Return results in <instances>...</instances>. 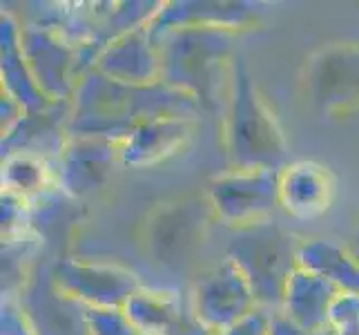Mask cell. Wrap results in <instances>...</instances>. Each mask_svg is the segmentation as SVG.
Listing matches in <instances>:
<instances>
[{
	"label": "cell",
	"instance_id": "25",
	"mask_svg": "<svg viewBox=\"0 0 359 335\" xmlns=\"http://www.w3.org/2000/svg\"><path fill=\"white\" fill-rule=\"evenodd\" d=\"M328 327L335 335H359V293H339L335 297Z\"/></svg>",
	"mask_w": 359,
	"mask_h": 335
},
{
	"label": "cell",
	"instance_id": "28",
	"mask_svg": "<svg viewBox=\"0 0 359 335\" xmlns=\"http://www.w3.org/2000/svg\"><path fill=\"white\" fill-rule=\"evenodd\" d=\"M25 114H27V110H25L16 98H11L9 94L0 92V117H3L0 128H3V134H7L11 128H14Z\"/></svg>",
	"mask_w": 359,
	"mask_h": 335
},
{
	"label": "cell",
	"instance_id": "20",
	"mask_svg": "<svg viewBox=\"0 0 359 335\" xmlns=\"http://www.w3.org/2000/svg\"><path fill=\"white\" fill-rule=\"evenodd\" d=\"M297 266L330 282L339 293H359V259L351 248L330 237L302 239Z\"/></svg>",
	"mask_w": 359,
	"mask_h": 335
},
{
	"label": "cell",
	"instance_id": "2",
	"mask_svg": "<svg viewBox=\"0 0 359 335\" xmlns=\"http://www.w3.org/2000/svg\"><path fill=\"white\" fill-rule=\"evenodd\" d=\"M241 32L226 27L172 29L156 39L161 83L199 101L203 112L219 110L221 92L230 90Z\"/></svg>",
	"mask_w": 359,
	"mask_h": 335
},
{
	"label": "cell",
	"instance_id": "14",
	"mask_svg": "<svg viewBox=\"0 0 359 335\" xmlns=\"http://www.w3.org/2000/svg\"><path fill=\"white\" fill-rule=\"evenodd\" d=\"M18 302L36 335H90L88 308L56 289L49 268L29 277Z\"/></svg>",
	"mask_w": 359,
	"mask_h": 335
},
{
	"label": "cell",
	"instance_id": "29",
	"mask_svg": "<svg viewBox=\"0 0 359 335\" xmlns=\"http://www.w3.org/2000/svg\"><path fill=\"white\" fill-rule=\"evenodd\" d=\"M270 335H313V333H308L304 327H299L281 311H275L270 320Z\"/></svg>",
	"mask_w": 359,
	"mask_h": 335
},
{
	"label": "cell",
	"instance_id": "5",
	"mask_svg": "<svg viewBox=\"0 0 359 335\" xmlns=\"http://www.w3.org/2000/svg\"><path fill=\"white\" fill-rule=\"evenodd\" d=\"M205 202L215 219L245 228L279 208V170H228L210 179Z\"/></svg>",
	"mask_w": 359,
	"mask_h": 335
},
{
	"label": "cell",
	"instance_id": "10",
	"mask_svg": "<svg viewBox=\"0 0 359 335\" xmlns=\"http://www.w3.org/2000/svg\"><path fill=\"white\" fill-rule=\"evenodd\" d=\"M190 304L196 317L215 335L257 308L250 284L228 257L199 277L190 293Z\"/></svg>",
	"mask_w": 359,
	"mask_h": 335
},
{
	"label": "cell",
	"instance_id": "7",
	"mask_svg": "<svg viewBox=\"0 0 359 335\" xmlns=\"http://www.w3.org/2000/svg\"><path fill=\"white\" fill-rule=\"evenodd\" d=\"M58 291L85 308H123L143 284L136 272L118 264L60 257L49 266Z\"/></svg>",
	"mask_w": 359,
	"mask_h": 335
},
{
	"label": "cell",
	"instance_id": "30",
	"mask_svg": "<svg viewBox=\"0 0 359 335\" xmlns=\"http://www.w3.org/2000/svg\"><path fill=\"white\" fill-rule=\"evenodd\" d=\"M315 335H335V333H332V329H330V327H326L324 331H319V333H315Z\"/></svg>",
	"mask_w": 359,
	"mask_h": 335
},
{
	"label": "cell",
	"instance_id": "6",
	"mask_svg": "<svg viewBox=\"0 0 359 335\" xmlns=\"http://www.w3.org/2000/svg\"><path fill=\"white\" fill-rule=\"evenodd\" d=\"M304 92L317 110L328 114L359 107V41L317 49L306 60Z\"/></svg>",
	"mask_w": 359,
	"mask_h": 335
},
{
	"label": "cell",
	"instance_id": "23",
	"mask_svg": "<svg viewBox=\"0 0 359 335\" xmlns=\"http://www.w3.org/2000/svg\"><path fill=\"white\" fill-rule=\"evenodd\" d=\"M0 221H3V242L16 239L32 232V204L27 199H22V197L3 192Z\"/></svg>",
	"mask_w": 359,
	"mask_h": 335
},
{
	"label": "cell",
	"instance_id": "4",
	"mask_svg": "<svg viewBox=\"0 0 359 335\" xmlns=\"http://www.w3.org/2000/svg\"><path fill=\"white\" fill-rule=\"evenodd\" d=\"M299 244L302 237L270 219L237 228L230 237L226 257L232 259L245 275L257 306L272 313L281 308L283 291L297 268Z\"/></svg>",
	"mask_w": 359,
	"mask_h": 335
},
{
	"label": "cell",
	"instance_id": "21",
	"mask_svg": "<svg viewBox=\"0 0 359 335\" xmlns=\"http://www.w3.org/2000/svg\"><path fill=\"white\" fill-rule=\"evenodd\" d=\"M185 304L188 300L177 291L141 287L126 302L123 311L145 335H163L172 327V322L179 317Z\"/></svg>",
	"mask_w": 359,
	"mask_h": 335
},
{
	"label": "cell",
	"instance_id": "18",
	"mask_svg": "<svg viewBox=\"0 0 359 335\" xmlns=\"http://www.w3.org/2000/svg\"><path fill=\"white\" fill-rule=\"evenodd\" d=\"M22 22L14 16V11L3 9L0 14V83L3 92L29 112H45L54 103L43 94L29 70L27 58L22 52Z\"/></svg>",
	"mask_w": 359,
	"mask_h": 335
},
{
	"label": "cell",
	"instance_id": "22",
	"mask_svg": "<svg viewBox=\"0 0 359 335\" xmlns=\"http://www.w3.org/2000/svg\"><path fill=\"white\" fill-rule=\"evenodd\" d=\"M0 181H3V192L22 197L27 202H34L36 197L56 188L52 164L32 155H14L3 159Z\"/></svg>",
	"mask_w": 359,
	"mask_h": 335
},
{
	"label": "cell",
	"instance_id": "16",
	"mask_svg": "<svg viewBox=\"0 0 359 335\" xmlns=\"http://www.w3.org/2000/svg\"><path fill=\"white\" fill-rule=\"evenodd\" d=\"M94 70L126 85L161 83V54L147 25L114 39L96 58Z\"/></svg>",
	"mask_w": 359,
	"mask_h": 335
},
{
	"label": "cell",
	"instance_id": "8",
	"mask_svg": "<svg viewBox=\"0 0 359 335\" xmlns=\"http://www.w3.org/2000/svg\"><path fill=\"white\" fill-rule=\"evenodd\" d=\"M22 52L43 94L52 103H69L83 81L81 47L43 25L22 22Z\"/></svg>",
	"mask_w": 359,
	"mask_h": 335
},
{
	"label": "cell",
	"instance_id": "24",
	"mask_svg": "<svg viewBox=\"0 0 359 335\" xmlns=\"http://www.w3.org/2000/svg\"><path fill=\"white\" fill-rule=\"evenodd\" d=\"M90 335H145L123 308H88Z\"/></svg>",
	"mask_w": 359,
	"mask_h": 335
},
{
	"label": "cell",
	"instance_id": "19",
	"mask_svg": "<svg viewBox=\"0 0 359 335\" xmlns=\"http://www.w3.org/2000/svg\"><path fill=\"white\" fill-rule=\"evenodd\" d=\"M337 295L339 291L330 282L297 266L283 291L279 311L315 335L328 327L330 306Z\"/></svg>",
	"mask_w": 359,
	"mask_h": 335
},
{
	"label": "cell",
	"instance_id": "9",
	"mask_svg": "<svg viewBox=\"0 0 359 335\" xmlns=\"http://www.w3.org/2000/svg\"><path fill=\"white\" fill-rule=\"evenodd\" d=\"M205 206L183 199L158 206L145 223V253L161 266H179L203 244L208 217Z\"/></svg>",
	"mask_w": 359,
	"mask_h": 335
},
{
	"label": "cell",
	"instance_id": "15",
	"mask_svg": "<svg viewBox=\"0 0 359 335\" xmlns=\"http://www.w3.org/2000/svg\"><path fill=\"white\" fill-rule=\"evenodd\" d=\"M199 128L192 117H158L143 121L126 139L118 141V161L126 168H152L172 159L190 145Z\"/></svg>",
	"mask_w": 359,
	"mask_h": 335
},
{
	"label": "cell",
	"instance_id": "3",
	"mask_svg": "<svg viewBox=\"0 0 359 335\" xmlns=\"http://www.w3.org/2000/svg\"><path fill=\"white\" fill-rule=\"evenodd\" d=\"M224 145L232 170H281L288 141L243 58L234 60L224 117Z\"/></svg>",
	"mask_w": 359,
	"mask_h": 335
},
{
	"label": "cell",
	"instance_id": "11",
	"mask_svg": "<svg viewBox=\"0 0 359 335\" xmlns=\"http://www.w3.org/2000/svg\"><path fill=\"white\" fill-rule=\"evenodd\" d=\"M118 161V141L105 136H69L52 164L54 183L67 199L81 202L98 192Z\"/></svg>",
	"mask_w": 359,
	"mask_h": 335
},
{
	"label": "cell",
	"instance_id": "1",
	"mask_svg": "<svg viewBox=\"0 0 359 335\" xmlns=\"http://www.w3.org/2000/svg\"><path fill=\"white\" fill-rule=\"evenodd\" d=\"M203 107L190 94L165 83L126 85L96 70L85 74L72 98L67 136H105L123 141L143 121L158 117L199 119Z\"/></svg>",
	"mask_w": 359,
	"mask_h": 335
},
{
	"label": "cell",
	"instance_id": "27",
	"mask_svg": "<svg viewBox=\"0 0 359 335\" xmlns=\"http://www.w3.org/2000/svg\"><path fill=\"white\" fill-rule=\"evenodd\" d=\"M163 335H215V333L210 331L199 317H196V313L192 311L190 297H188V304L183 306L179 317L172 322V327Z\"/></svg>",
	"mask_w": 359,
	"mask_h": 335
},
{
	"label": "cell",
	"instance_id": "17",
	"mask_svg": "<svg viewBox=\"0 0 359 335\" xmlns=\"http://www.w3.org/2000/svg\"><path fill=\"white\" fill-rule=\"evenodd\" d=\"M72 114L69 103H54L45 112L25 114L14 128L3 134V159L14 155H32L54 164L67 145V121Z\"/></svg>",
	"mask_w": 359,
	"mask_h": 335
},
{
	"label": "cell",
	"instance_id": "12",
	"mask_svg": "<svg viewBox=\"0 0 359 335\" xmlns=\"http://www.w3.org/2000/svg\"><path fill=\"white\" fill-rule=\"evenodd\" d=\"M259 5L245 0H168L147 25L152 39L185 27H226L245 32L259 18Z\"/></svg>",
	"mask_w": 359,
	"mask_h": 335
},
{
	"label": "cell",
	"instance_id": "26",
	"mask_svg": "<svg viewBox=\"0 0 359 335\" xmlns=\"http://www.w3.org/2000/svg\"><path fill=\"white\" fill-rule=\"evenodd\" d=\"M270 320H272V311L257 306L255 311L243 315L219 335H270Z\"/></svg>",
	"mask_w": 359,
	"mask_h": 335
},
{
	"label": "cell",
	"instance_id": "13",
	"mask_svg": "<svg viewBox=\"0 0 359 335\" xmlns=\"http://www.w3.org/2000/svg\"><path fill=\"white\" fill-rule=\"evenodd\" d=\"M337 177L315 159H297L279 170V208L292 219L313 221L335 204Z\"/></svg>",
	"mask_w": 359,
	"mask_h": 335
}]
</instances>
